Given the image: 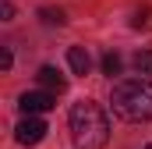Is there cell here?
Returning a JSON list of instances; mask_svg holds the SVG:
<instances>
[{
    "mask_svg": "<svg viewBox=\"0 0 152 149\" xmlns=\"http://www.w3.org/2000/svg\"><path fill=\"white\" fill-rule=\"evenodd\" d=\"M67 124H71V139H75L78 149H103L110 142V117H106V110L99 103H92V100L75 103Z\"/></svg>",
    "mask_w": 152,
    "mask_h": 149,
    "instance_id": "cell-1",
    "label": "cell"
},
{
    "mask_svg": "<svg viewBox=\"0 0 152 149\" xmlns=\"http://www.w3.org/2000/svg\"><path fill=\"white\" fill-rule=\"evenodd\" d=\"M113 114L120 121H131V124H142L152 121V82L149 78H124L113 85Z\"/></svg>",
    "mask_w": 152,
    "mask_h": 149,
    "instance_id": "cell-2",
    "label": "cell"
},
{
    "mask_svg": "<svg viewBox=\"0 0 152 149\" xmlns=\"http://www.w3.org/2000/svg\"><path fill=\"white\" fill-rule=\"evenodd\" d=\"M14 139L21 146H39L46 139V124L39 121L36 114H25V121H18V128H14Z\"/></svg>",
    "mask_w": 152,
    "mask_h": 149,
    "instance_id": "cell-3",
    "label": "cell"
},
{
    "mask_svg": "<svg viewBox=\"0 0 152 149\" xmlns=\"http://www.w3.org/2000/svg\"><path fill=\"white\" fill-rule=\"evenodd\" d=\"M18 107H21V114H46V110L57 107V92H50V89H42V92H21Z\"/></svg>",
    "mask_w": 152,
    "mask_h": 149,
    "instance_id": "cell-4",
    "label": "cell"
},
{
    "mask_svg": "<svg viewBox=\"0 0 152 149\" xmlns=\"http://www.w3.org/2000/svg\"><path fill=\"white\" fill-rule=\"evenodd\" d=\"M36 78H39V85L50 89V92H64V89H67V78L57 71V68H50V64H42V68L36 71Z\"/></svg>",
    "mask_w": 152,
    "mask_h": 149,
    "instance_id": "cell-5",
    "label": "cell"
},
{
    "mask_svg": "<svg viewBox=\"0 0 152 149\" xmlns=\"http://www.w3.org/2000/svg\"><path fill=\"white\" fill-rule=\"evenodd\" d=\"M67 64H71L75 74H88V68H92L88 50H85V46H71V50H67Z\"/></svg>",
    "mask_w": 152,
    "mask_h": 149,
    "instance_id": "cell-6",
    "label": "cell"
},
{
    "mask_svg": "<svg viewBox=\"0 0 152 149\" xmlns=\"http://www.w3.org/2000/svg\"><path fill=\"white\" fill-rule=\"evenodd\" d=\"M134 71H138V74H152V50L134 53Z\"/></svg>",
    "mask_w": 152,
    "mask_h": 149,
    "instance_id": "cell-7",
    "label": "cell"
},
{
    "mask_svg": "<svg viewBox=\"0 0 152 149\" xmlns=\"http://www.w3.org/2000/svg\"><path fill=\"white\" fill-rule=\"evenodd\" d=\"M103 74H110V78L120 74V53H106L103 57Z\"/></svg>",
    "mask_w": 152,
    "mask_h": 149,
    "instance_id": "cell-8",
    "label": "cell"
},
{
    "mask_svg": "<svg viewBox=\"0 0 152 149\" xmlns=\"http://www.w3.org/2000/svg\"><path fill=\"white\" fill-rule=\"evenodd\" d=\"M42 21H46V25H64L67 18H64L60 7H57V11H53V7H42Z\"/></svg>",
    "mask_w": 152,
    "mask_h": 149,
    "instance_id": "cell-9",
    "label": "cell"
},
{
    "mask_svg": "<svg viewBox=\"0 0 152 149\" xmlns=\"http://www.w3.org/2000/svg\"><path fill=\"white\" fill-rule=\"evenodd\" d=\"M0 18H4V21H14V4H11V0L0 4Z\"/></svg>",
    "mask_w": 152,
    "mask_h": 149,
    "instance_id": "cell-10",
    "label": "cell"
},
{
    "mask_svg": "<svg viewBox=\"0 0 152 149\" xmlns=\"http://www.w3.org/2000/svg\"><path fill=\"white\" fill-rule=\"evenodd\" d=\"M11 64H14V57H11V50H0V68H4V71H11Z\"/></svg>",
    "mask_w": 152,
    "mask_h": 149,
    "instance_id": "cell-11",
    "label": "cell"
},
{
    "mask_svg": "<svg viewBox=\"0 0 152 149\" xmlns=\"http://www.w3.org/2000/svg\"><path fill=\"white\" fill-rule=\"evenodd\" d=\"M145 149H152V142H149V146H145Z\"/></svg>",
    "mask_w": 152,
    "mask_h": 149,
    "instance_id": "cell-12",
    "label": "cell"
}]
</instances>
